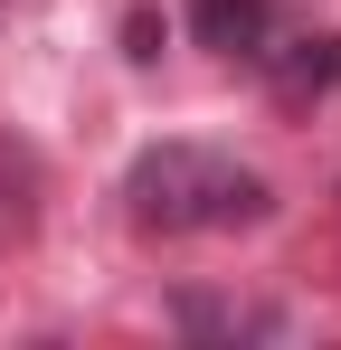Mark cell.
<instances>
[{
  "label": "cell",
  "mask_w": 341,
  "mask_h": 350,
  "mask_svg": "<svg viewBox=\"0 0 341 350\" xmlns=\"http://www.w3.org/2000/svg\"><path fill=\"white\" fill-rule=\"evenodd\" d=\"M256 66H266V85H275V105H323V95H341V29H313V38H266L256 48Z\"/></svg>",
  "instance_id": "7a4b0ae2"
},
{
  "label": "cell",
  "mask_w": 341,
  "mask_h": 350,
  "mask_svg": "<svg viewBox=\"0 0 341 350\" xmlns=\"http://www.w3.org/2000/svg\"><path fill=\"white\" fill-rule=\"evenodd\" d=\"M123 208H133V228H152V237L266 228L275 189H266L256 171H237L227 152H209V142H152V152L123 171Z\"/></svg>",
  "instance_id": "6da1fadb"
},
{
  "label": "cell",
  "mask_w": 341,
  "mask_h": 350,
  "mask_svg": "<svg viewBox=\"0 0 341 350\" xmlns=\"http://www.w3.org/2000/svg\"><path fill=\"white\" fill-rule=\"evenodd\" d=\"M123 57H133V66L162 57V19H152V10H133V19H123Z\"/></svg>",
  "instance_id": "277c9868"
},
{
  "label": "cell",
  "mask_w": 341,
  "mask_h": 350,
  "mask_svg": "<svg viewBox=\"0 0 341 350\" xmlns=\"http://www.w3.org/2000/svg\"><path fill=\"white\" fill-rule=\"evenodd\" d=\"M275 29H284L275 0H190V38L218 48V57H247V66H256V48H266Z\"/></svg>",
  "instance_id": "3957f363"
}]
</instances>
